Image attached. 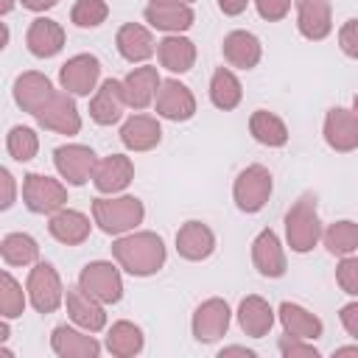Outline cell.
Returning a JSON list of instances; mask_svg holds the SVG:
<instances>
[{"label": "cell", "instance_id": "1", "mask_svg": "<svg viewBox=\"0 0 358 358\" xmlns=\"http://www.w3.org/2000/svg\"><path fill=\"white\" fill-rule=\"evenodd\" d=\"M112 257L123 271L148 277L165 266V243L157 232H126L112 243Z\"/></svg>", "mask_w": 358, "mask_h": 358}, {"label": "cell", "instance_id": "2", "mask_svg": "<svg viewBox=\"0 0 358 358\" xmlns=\"http://www.w3.org/2000/svg\"><path fill=\"white\" fill-rule=\"evenodd\" d=\"M145 207L134 196H98L92 201V221L106 235H126L134 232L137 224H143Z\"/></svg>", "mask_w": 358, "mask_h": 358}, {"label": "cell", "instance_id": "3", "mask_svg": "<svg viewBox=\"0 0 358 358\" xmlns=\"http://www.w3.org/2000/svg\"><path fill=\"white\" fill-rule=\"evenodd\" d=\"M319 238H322V221L316 213V196L305 193L285 213V241L291 252L305 255L319 243Z\"/></svg>", "mask_w": 358, "mask_h": 358}, {"label": "cell", "instance_id": "4", "mask_svg": "<svg viewBox=\"0 0 358 358\" xmlns=\"http://www.w3.org/2000/svg\"><path fill=\"white\" fill-rule=\"evenodd\" d=\"M22 201L36 215H53L67 204V187L42 173H25L22 176Z\"/></svg>", "mask_w": 358, "mask_h": 358}, {"label": "cell", "instance_id": "5", "mask_svg": "<svg viewBox=\"0 0 358 358\" xmlns=\"http://www.w3.org/2000/svg\"><path fill=\"white\" fill-rule=\"evenodd\" d=\"M25 291L36 313H53L64 302V285L50 263H34V268L28 271Z\"/></svg>", "mask_w": 358, "mask_h": 358}, {"label": "cell", "instance_id": "6", "mask_svg": "<svg viewBox=\"0 0 358 358\" xmlns=\"http://www.w3.org/2000/svg\"><path fill=\"white\" fill-rule=\"evenodd\" d=\"M78 285L95 296L98 302L103 305H115L120 302L123 296V277H120V268L106 263V260H95V263H87L78 274Z\"/></svg>", "mask_w": 358, "mask_h": 358}, {"label": "cell", "instance_id": "7", "mask_svg": "<svg viewBox=\"0 0 358 358\" xmlns=\"http://www.w3.org/2000/svg\"><path fill=\"white\" fill-rule=\"evenodd\" d=\"M34 117L39 120L42 129L56 131V134L73 137V134L81 131V115H78V109H76L73 92H67V90H56V92L50 95V101H48Z\"/></svg>", "mask_w": 358, "mask_h": 358}, {"label": "cell", "instance_id": "8", "mask_svg": "<svg viewBox=\"0 0 358 358\" xmlns=\"http://www.w3.org/2000/svg\"><path fill=\"white\" fill-rule=\"evenodd\" d=\"M232 196L238 210L243 213H257L263 210V204L271 196V173L263 165H249L238 173L235 185H232Z\"/></svg>", "mask_w": 358, "mask_h": 358}, {"label": "cell", "instance_id": "9", "mask_svg": "<svg viewBox=\"0 0 358 358\" xmlns=\"http://www.w3.org/2000/svg\"><path fill=\"white\" fill-rule=\"evenodd\" d=\"M53 165H56L59 176L67 185H84V182L92 179V171H95L98 159H95V151L90 145L67 143V145H59L53 151Z\"/></svg>", "mask_w": 358, "mask_h": 358}, {"label": "cell", "instance_id": "10", "mask_svg": "<svg viewBox=\"0 0 358 358\" xmlns=\"http://www.w3.org/2000/svg\"><path fill=\"white\" fill-rule=\"evenodd\" d=\"M98 78H101V62L92 53H76L59 70L62 87L67 92H73V95H90V92H95Z\"/></svg>", "mask_w": 358, "mask_h": 358}, {"label": "cell", "instance_id": "11", "mask_svg": "<svg viewBox=\"0 0 358 358\" xmlns=\"http://www.w3.org/2000/svg\"><path fill=\"white\" fill-rule=\"evenodd\" d=\"M229 316H232V313H229V305H227L224 299H218V296L204 299V302L196 308L193 322H190L196 341H201V344L218 341V338L227 333V327H229Z\"/></svg>", "mask_w": 358, "mask_h": 358}, {"label": "cell", "instance_id": "12", "mask_svg": "<svg viewBox=\"0 0 358 358\" xmlns=\"http://www.w3.org/2000/svg\"><path fill=\"white\" fill-rule=\"evenodd\" d=\"M154 106H157V115L159 117H168V120H190L193 112H196V98H193V92L182 81L165 78L159 84V90H157Z\"/></svg>", "mask_w": 358, "mask_h": 358}, {"label": "cell", "instance_id": "13", "mask_svg": "<svg viewBox=\"0 0 358 358\" xmlns=\"http://www.w3.org/2000/svg\"><path fill=\"white\" fill-rule=\"evenodd\" d=\"M126 92H123V81L117 78H106L101 81V87L92 92V101H90V117L98 123V126H112L123 117V109H126Z\"/></svg>", "mask_w": 358, "mask_h": 358}, {"label": "cell", "instance_id": "14", "mask_svg": "<svg viewBox=\"0 0 358 358\" xmlns=\"http://www.w3.org/2000/svg\"><path fill=\"white\" fill-rule=\"evenodd\" d=\"M131 179H134V162L123 154H112V157L98 159V165L92 171V185L103 196L123 193Z\"/></svg>", "mask_w": 358, "mask_h": 358}, {"label": "cell", "instance_id": "15", "mask_svg": "<svg viewBox=\"0 0 358 358\" xmlns=\"http://www.w3.org/2000/svg\"><path fill=\"white\" fill-rule=\"evenodd\" d=\"M64 305H67V313L70 319L90 330V333H101L106 327V313H103V302H98L95 296H90L81 285H70L64 291Z\"/></svg>", "mask_w": 358, "mask_h": 358}, {"label": "cell", "instance_id": "16", "mask_svg": "<svg viewBox=\"0 0 358 358\" xmlns=\"http://www.w3.org/2000/svg\"><path fill=\"white\" fill-rule=\"evenodd\" d=\"M324 140L333 151H355L358 148V115L344 106H333L324 117Z\"/></svg>", "mask_w": 358, "mask_h": 358}, {"label": "cell", "instance_id": "17", "mask_svg": "<svg viewBox=\"0 0 358 358\" xmlns=\"http://www.w3.org/2000/svg\"><path fill=\"white\" fill-rule=\"evenodd\" d=\"M50 350L62 358H98L101 355V344L95 341V336L90 330H76L67 324H59L50 336Z\"/></svg>", "mask_w": 358, "mask_h": 358}, {"label": "cell", "instance_id": "18", "mask_svg": "<svg viewBox=\"0 0 358 358\" xmlns=\"http://www.w3.org/2000/svg\"><path fill=\"white\" fill-rule=\"evenodd\" d=\"M296 28L305 39H324L333 31L330 0H296Z\"/></svg>", "mask_w": 358, "mask_h": 358}, {"label": "cell", "instance_id": "19", "mask_svg": "<svg viewBox=\"0 0 358 358\" xmlns=\"http://www.w3.org/2000/svg\"><path fill=\"white\" fill-rule=\"evenodd\" d=\"M252 263L263 277H282L285 274V252L282 243L277 238L274 229H263L255 241H252Z\"/></svg>", "mask_w": 358, "mask_h": 358}, {"label": "cell", "instance_id": "20", "mask_svg": "<svg viewBox=\"0 0 358 358\" xmlns=\"http://www.w3.org/2000/svg\"><path fill=\"white\" fill-rule=\"evenodd\" d=\"M145 22L165 34H182L193 25V8L187 3H148L143 11Z\"/></svg>", "mask_w": 358, "mask_h": 358}, {"label": "cell", "instance_id": "21", "mask_svg": "<svg viewBox=\"0 0 358 358\" xmlns=\"http://www.w3.org/2000/svg\"><path fill=\"white\" fill-rule=\"evenodd\" d=\"M25 45L36 59H50L64 48V28L50 17H36L25 34Z\"/></svg>", "mask_w": 358, "mask_h": 358}, {"label": "cell", "instance_id": "22", "mask_svg": "<svg viewBox=\"0 0 358 358\" xmlns=\"http://www.w3.org/2000/svg\"><path fill=\"white\" fill-rule=\"evenodd\" d=\"M159 84H162V78H159L157 67H148V64L134 67V70L123 78L126 103H129L131 109H137V112H140V109H145V106H151V103H154V98H157Z\"/></svg>", "mask_w": 358, "mask_h": 358}, {"label": "cell", "instance_id": "23", "mask_svg": "<svg viewBox=\"0 0 358 358\" xmlns=\"http://www.w3.org/2000/svg\"><path fill=\"white\" fill-rule=\"evenodd\" d=\"M53 92H56V90H53L50 78L42 76V73H34V70L17 76V81H14V101H17L20 109L28 112V115H36V112L50 101Z\"/></svg>", "mask_w": 358, "mask_h": 358}, {"label": "cell", "instance_id": "24", "mask_svg": "<svg viewBox=\"0 0 358 358\" xmlns=\"http://www.w3.org/2000/svg\"><path fill=\"white\" fill-rule=\"evenodd\" d=\"M176 252L185 260H207L215 252V235L201 221H187L176 232Z\"/></svg>", "mask_w": 358, "mask_h": 358}, {"label": "cell", "instance_id": "25", "mask_svg": "<svg viewBox=\"0 0 358 358\" xmlns=\"http://www.w3.org/2000/svg\"><path fill=\"white\" fill-rule=\"evenodd\" d=\"M120 140L129 151H151L162 140V126L154 115H131L120 129Z\"/></svg>", "mask_w": 358, "mask_h": 358}, {"label": "cell", "instance_id": "26", "mask_svg": "<svg viewBox=\"0 0 358 358\" xmlns=\"http://www.w3.org/2000/svg\"><path fill=\"white\" fill-rule=\"evenodd\" d=\"M115 45H117V53L126 59V62H145L154 56L157 45H154V36L148 28L137 25V22H126L117 28V36H115Z\"/></svg>", "mask_w": 358, "mask_h": 358}, {"label": "cell", "instance_id": "27", "mask_svg": "<svg viewBox=\"0 0 358 358\" xmlns=\"http://www.w3.org/2000/svg\"><path fill=\"white\" fill-rule=\"evenodd\" d=\"M224 59L232 64V67H241V70H252L257 67L260 56H263V48H260V39L249 31H229L224 36Z\"/></svg>", "mask_w": 358, "mask_h": 358}, {"label": "cell", "instance_id": "28", "mask_svg": "<svg viewBox=\"0 0 358 358\" xmlns=\"http://www.w3.org/2000/svg\"><path fill=\"white\" fill-rule=\"evenodd\" d=\"M277 316L282 322V330L288 336H296V338H308V341H316L322 333H324V324L316 313H310L308 308L296 305V302H282L277 308Z\"/></svg>", "mask_w": 358, "mask_h": 358}, {"label": "cell", "instance_id": "29", "mask_svg": "<svg viewBox=\"0 0 358 358\" xmlns=\"http://www.w3.org/2000/svg\"><path fill=\"white\" fill-rule=\"evenodd\" d=\"M90 229H92V224H90V218L84 215V213H78V210H59V213H53L50 215V224H48V232L59 241V243H64V246H78V243H84L87 238H90Z\"/></svg>", "mask_w": 358, "mask_h": 358}, {"label": "cell", "instance_id": "30", "mask_svg": "<svg viewBox=\"0 0 358 358\" xmlns=\"http://www.w3.org/2000/svg\"><path fill=\"white\" fill-rule=\"evenodd\" d=\"M238 324H241V330L246 336L263 338L274 327V310L263 296L252 294V296L241 299V305H238Z\"/></svg>", "mask_w": 358, "mask_h": 358}, {"label": "cell", "instance_id": "31", "mask_svg": "<svg viewBox=\"0 0 358 358\" xmlns=\"http://www.w3.org/2000/svg\"><path fill=\"white\" fill-rule=\"evenodd\" d=\"M157 59L171 73H187L196 64V45L187 36L168 34L162 42H157Z\"/></svg>", "mask_w": 358, "mask_h": 358}, {"label": "cell", "instance_id": "32", "mask_svg": "<svg viewBox=\"0 0 358 358\" xmlns=\"http://www.w3.org/2000/svg\"><path fill=\"white\" fill-rule=\"evenodd\" d=\"M249 131L257 143L268 145V148H280L288 143V126L282 123V117H277L268 109H257L249 117Z\"/></svg>", "mask_w": 358, "mask_h": 358}, {"label": "cell", "instance_id": "33", "mask_svg": "<svg viewBox=\"0 0 358 358\" xmlns=\"http://www.w3.org/2000/svg\"><path fill=\"white\" fill-rule=\"evenodd\" d=\"M241 98H243V87H241L238 76L229 67H218L213 73V78H210V101H213V106L229 112V109H235L241 103Z\"/></svg>", "mask_w": 358, "mask_h": 358}, {"label": "cell", "instance_id": "34", "mask_svg": "<svg viewBox=\"0 0 358 358\" xmlns=\"http://www.w3.org/2000/svg\"><path fill=\"white\" fill-rule=\"evenodd\" d=\"M143 344H145L143 341V330L137 324L126 322V319L115 322L109 327V333H106V350L112 355H117V358H131V355L143 352Z\"/></svg>", "mask_w": 358, "mask_h": 358}, {"label": "cell", "instance_id": "35", "mask_svg": "<svg viewBox=\"0 0 358 358\" xmlns=\"http://www.w3.org/2000/svg\"><path fill=\"white\" fill-rule=\"evenodd\" d=\"M0 255L6 266H31L39 257V246L25 232H8L0 243Z\"/></svg>", "mask_w": 358, "mask_h": 358}, {"label": "cell", "instance_id": "36", "mask_svg": "<svg viewBox=\"0 0 358 358\" xmlns=\"http://www.w3.org/2000/svg\"><path fill=\"white\" fill-rule=\"evenodd\" d=\"M322 241H324V246H327L330 255H338V257L352 255L358 249V224L355 221H347V218L344 221H336V224H330L322 232Z\"/></svg>", "mask_w": 358, "mask_h": 358}, {"label": "cell", "instance_id": "37", "mask_svg": "<svg viewBox=\"0 0 358 358\" xmlns=\"http://www.w3.org/2000/svg\"><path fill=\"white\" fill-rule=\"evenodd\" d=\"M25 299H28V291H22V285L8 271H3L0 274V313H3V319H17L25 310Z\"/></svg>", "mask_w": 358, "mask_h": 358}, {"label": "cell", "instance_id": "38", "mask_svg": "<svg viewBox=\"0 0 358 358\" xmlns=\"http://www.w3.org/2000/svg\"><path fill=\"white\" fill-rule=\"evenodd\" d=\"M6 148H8V154H11L17 162H28V159H34L36 151H39V137H36V131L28 129V126H14V129L8 131V137H6Z\"/></svg>", "mask_w": 358, "mask_h": 358}, {"label": "cell", "instance_id": "39", "mask_svg": "<svg viewBox=\"0 0 358 358\" xmlns=\"http://www.w3.org/2000/svg\"><path fill=\"white\" fill-rule=\"evenodd\" d=\"M109 17V6L103 0H78L70 11V20L78 28H98Z\"/></svg>", "mask_w": 358, "mask_h": 358}, {"label": "cell", "instance_id": "40", "mask_svg": "<svg viewBox=\"0 0 358 358\" xmlns=\"http://www.w3.org/2000/svg\"><path fill=\"white\" fill-rule=\"evenodd\" d=\"M336 282L341 285L344 294L358 296V257L344 255L338 260V266H336Z\"/></svg>", "mask_w": 358, "mask_h": 358}, {"label": "cell", "instance_id": "41", "mask_svg": "<svg viewBox=\"0 0 358 358\" xmlns=\"http://www.w3.org/2000/svg\"><path fill=\"white\" fill-rule=\"evenodd\" d=\"M280 352L285 358H319V350L313 347V341L296 338V336H288V333L280 338Z\"/></svg>", "mask_w": 358, "mask_h": 358}, {"label": "cell", "instance_id": "42", "mask_svg": "<svg viewBox=\"0 0 358 358\" xmlns=\"http://www.w3.org/2000/svg\"><path fill=\"white\" fill-rule=\"evenodd\" d=\"M338 48L344 50V56L358 59V20H347L338 31Z\"/></svg>", "mask_w": 358, "mask_h": 358}, {"label": "cell", "instance_id": "43", "mask_svg": "<svg viewBox=\"0 0 358 358\" xmlns=\"http://www.w3.org/2000/svg\"><path fill=\"white\" fill-rule=\"evenodd\" d=\"M255 8H257V14L263 20L277 22L291 11V0H255Z\"/></svg>", "mask_w": 358, "mask_h": 358}, {"label": "cell", "instance_id": "44", "mask_svg": "<svg viewBox=\"0 0 358 358\" xmlns=\"http://www.w3.org/2000/svg\"><path fill=\"white\" fill-rule=\"evenodd\" d=\"M338 319H341V324H344V330L358 341V302H350V305H344L341 308V313H338Z\"/></svg>", "mask_w": 358, "mask_h": 358}, {"label": "cell", "instance_id": "45", "mask_svg": "<svg viewBox=\"0 0 358 358\" xmlns=\"http://www.w3.org/2000/svg\"><path fill=\"white\" fill-rule=\"evenodd\" d=\"M0 179H3V190H6V193H3L0 207H3V210H8V207L14 204V176H11V173L3 168V171H0Z\"/></svg>", "mask_w": 358, "mask_h": 358}, {"label": "cell", "instance_id": "46", "mask_svg": "<svg viewBox=\"0 0 358 358\" xmlns=\"http://www.w3.org/2000/svg\"><path fill=\"white\" fill-rule=\"evenodd\" d=\"M246 6H249V0H218V8H221L227 17H238Z\"/></svg>", "mask_w": 358, "mask_h": 358}, {"label": "cell", "instance_id": "47", "mask_svg": "<svg viewBox=\"0 0 358 358\" xmlns=\"http://www.w3.org/2000/svg\"><path fill=\"white\" fill-rule=\"evenodd\" d=\"M20 3H22L28 11H36V14H39V11H48V8H53L59 0H20Z\"/></svg>", "mask_w": 358, "mask_h": 358}, {"label": "cell", "instance_id": "48", "mask_svg": "<svg viewBox=\"0 0 358 358\" xmlns=\"http://www.w3.org/2000/svg\"><path fill=\"white\" fill-rule=\"evenodd\" d=\"M224 355H246V358H255V352L246 350V347H224V350H221V358H224Z\"/></svg>", "mask_w": 358, "mask_h": 358}, {"label": "cell", "instance_id": "49", "mask_svg": "<svg viewBox=\"0 0 358 358\" xmlns=\"http://www.w3.org/2000/svg\"><path fill=\"white\" fill-rule=\"evenodd\" d=\"M333 355H358V344H352V347H338Z\"/></svg>", "mask_w": 358, "mask_h": 358}, {"label": "cell", "instance_id": "50", "mask_svg": "<svg viewBox=\"0 0 358 358\" xmlns=\"http://www.w3.org/2000/svg\"><path fill=\"white\" fill-rule=\"evenodd\" d=\"M11 6H14V0H3V6H0V11H3V14H8V11H11Z\"/></svg>", "mask_w": 358, "mask_h": 358}, {"label": "cell", "instance_id": "51", "mask_svg": "<svg viewBox=\"0 0 358 358\" xmlns=\"http://www.w3.org/2000/svg\"><path fill=\"white\" fill-rule=\"evenodd\" d=\"M151 3H187V6H190L193 0H151Z\"/></svg>", "mask_w": 358, "mask_h": 358}, {"label": "cell", "instance_id": "52", "mask_svg": "<svg viewBox=\"0 0 358 358\" xmlns=\"http://www.w3.org/2000/svg\"><path fill=\"white\" fill-rule=\"evenodd\" d=\"M352 112H355V115H358V95H355V98H352Z\"/></svg>", "mask_w": 358, "mask_h": 358}]
</instances>
